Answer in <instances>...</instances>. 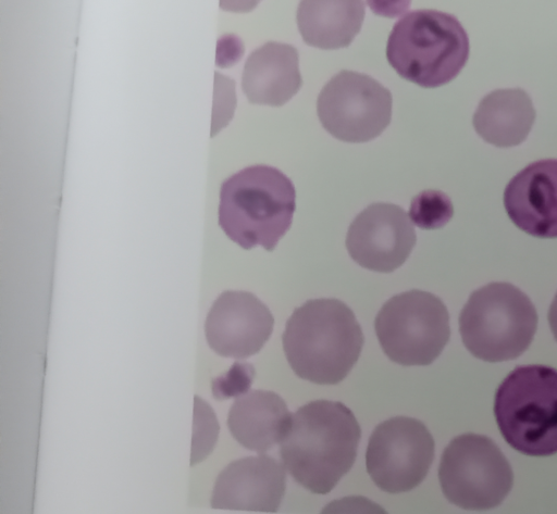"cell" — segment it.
I'll list each match as a JSON object with an SVG mask.
<instances>
[{
  "label": "cell",
  "mask_w": 557,
  "mask_h": 514,
  "mask_svg": "<svg viewBox=\"0 0 557 514\" xmlns=\"http://www.w3.org/2000/svg\"><path fill=\"white\" fill-rule=\"evenodd\" d=\"M273 325L272 313L256 296L226 290L216 298L207 315L205 335L215 353L240 360L261 350Z\"/></svg>",
  "instance_id": "obj_12"
},
{
  "label": "cell",
  "mask_w": 557,
  "mask_h": 514,
  "mask_svg": "<svg viewBox=\"0 0 557 514\" xmlns=\"http://www.w3.org/2000/svg\"><path fill=\"white\" fill-rule=\"evenodd\" d=\"M548 322L550 326V330L557 340V293L550 304L549 311H548Z\"/></svg>",
  "instance_id": "obj_22"
},
{
  "label": "cell",
  "mask_w": 557,
  "mask_h": 514,
  "mask_svg": "<svg viewBox=\"0 0 557 514\" xmlns=\"http://www.w3.org/2000/svg\"><path fill=\"white\" fill-rule=\"evenodd\" d=\"M434 457V440L424 424L395 416L379 424L370 436L366 466L373 482L388 493L420 485Z\"/></svg>",
  "instance_id": "obj_10"
},
{
  "label": "cell",
  "mask_w": 557,
  "mask_h": 514,
  "mask_svg": "<svg viewBox=\"0 0 557 514\" xmlns=\"http://www.w3.org/2000/svg\"><path fill=\"white\" fill-rule=\"evenodd\" d=\"M290 419L292 413L277 393L251 390L240 394L232 404L227 427L239 444L263 453L282 440Z\"/></svg>",
  "instance_id": "obj_16"
},
{
  "label": "cell",
  "mask_w": 557,
  "mask_h": 514,
  "mask_svg": "<svg viewBox=\"0 0 557 514\" xmlns=\"http://www.w3.org/2000/svg\"><path fill=\"white\" fill-rule=\"evenodd\" d=\"M366 14L360 0H304L297 9V25L304 41L319 49L348 47L359 33Z\"/></svg>",
  "instance_id": "obj_18"
},
{
  "label": "cell",
  "mask_w": 557,
  "mask_h": 514,
  "mask_svg": "<svg viewBox=\"0 0 557 514\" xmlns=\"http://www.w3.org/2000/svg\"><path fill=\"white\" fill-rule=\"evenodd\" d=\"M253 367L247 363L235 362L224 375L212 380V393L223 400L239 397L247 392L253 378Z\"/></svg>",
  "instance_id": "obj_21"
},
{
  "label": "cell",
  "mask_w": 557,
  "mask_h": 514,
  "mask_svg": "<svg viewBox=\"0 0 557 514\" xmlns=\"http://www.w3.org/2000/svg\"><path fill=\"white\" fill-rule=\"evenodd\" d=\"M469 48L468 35L454 15L416 10L393 26L386 58L403 78L424 88H435L460 73Z\"/></svg>",
  "instance_id": "obj_4"
},
{
  "label": "cell",
  "mask_w": 557,
  "mask_h": 514,
  "mask_svg": "<svg viewBox=\"0 0 557 514\" xmlns=\"http://www.w3.org/2000/svg\"><path fill=\"white\" fill-rule=\"evenodd\" d=\"M391 91L369 75L341 71L322 88L317 112L323 128L346 142L380 136L392 118Z\"/></svg>",
  "instance_id": "obj_9"
},
{
  "label": "cell",
  "mask_w": 557,
  "mask_h": 514,
  "mask_svg": "<svg viewBox=\"0 0 557 514\" xmlns=\"http://www.w3.org/2000/svg\"><path fill=\"white\" fill-rule=\"evenodd\" d=\"M535 121L529 95L520 88L497 89L486 95L473 114V126L486 142L506 148L520 145Z\"/></svg>",
  "instance_id": "obj_17"
},
{
  "label": "cell",
  "mask_w": 557,
  "mask_h": 514,
  "mask_svg": "<svg viewBox=\"0 0 557 514\" xmlns=\"http://www.w3.org/2000/svg\"><path fill=\"white\" fill-rule=\"evenodd\" d=\"M537 313L519 288L491 283L476 289L461 310L459 331L468 351L486 362L521 355L531 344Z\"/></svg>",
  "instance_id": "obj_5"
},
{
  "label": "cell",
  "mask_w": 557,
  "mask_h": 514,
  "mask_svg": "<svg viewBox=\"0 0 557 514\" xmlns=\"http://www.w3.org/2000/svg\"><path fill=\"white\" fill-rule=\"evenodd\" d=\"M302 84L297 49L269 41L248 57L242 88L253 104L281 106L292 99Z\"/></svg>",
  "instance_id": "obj_15"
},
{
  "label": "cell",
  "mask_w": 557,
  "mask_h": 514,
  "mask_svg": "<svg viewBox=\"0 0 557 514\" xmlns=\"http://www.w3.org/2000/svg\"><path fill=\"white\" fill-rule=\"evenodd\" d=\"M438 479L450 503L465 510L485 511L499 505L510 492L513 473L492 439L463 434L445 448Z\"/></svg>",
  "instance_id": "obj_8"
},
{
  "label": "cell",
  "mask_w": 557,
  "mask_h": 514,
  "mask_svg": "<svg viewBox=\"0 0 557 514\" xmlns=\"http://www.w3.org/2000/svg\"><path fill=\"white\" fill-rule=\"evenodd\" d=\"M295 209L292 180L273 166L252 165L223 181L218 221L243 249L272 251L289 229Z\"/></svg>",
  "instance_id": "obj_3"
},
{
  "label": "cell",
  "mask_w": 557,
  "mask_h": 514,
  "mask_svg": "<svg viewBox=\"0 0 557 514\" xmlns=\"http://www.w3.org/2000/svg\"><path fill=\"white\" fill-rule=\"evenodd\" d=\"M374 328L386 356L400 365H429L449 340V315L443 301L431 292L413 289L387 300Z\"/></svg>",
  "instance_id": "obj_7"
},
{
  "label": "cell",
  "mask_w": 557,
  "mask_h": 514,
  "mask_svg": "<svg viewBox=\"0 0 557 514\" xmlns=\"http://www.w3.org/2000/svg\"><path fill=\"white\" fill-rule=\"evenodd\" d=\"M360 437V426L345 404L315 400L292 415L278 442L280 455L300 486L326 494L352 467Z\"/></svg>",
  "instance_id": "obj_1"
},
{
  "label": "cell",
  "mask_w": 557,
  "mask_h": 514,
  "mask_svg": "<svg viewBox=\"0 0 557 514\" xmlns=\"http://www.w3.org/2000/svg\"><path fill=\"white\" fill-rule=\"evenodd\" d=\"M417 236L408 214L393 203L367 206L350 224L346 248L360 266L392 273L409 258Z\"/></svg>",
  "instance_id": "obj_11"
},
{
  "label": "cell",
  "mask_w": 557,
  "mask_h": 514,
  "mask_svg": "<svg viewBox=\"0 0 557 514\" xmlns=\"http://www.w3.org/2000/svg\"><path fill=\"white\" fill-rule=\"evenodd\" d=\"M494 414L503 437L517 451L531 456L557 453V369L516 367L496 391Z\"/></svg>",
  "instance_id": "obj_6"
},
{
  "label": "cell",
  "mask_w": 557,
  "mask_h": 514,
  "mask_svg": "<svg viewBox=\"0 0 557 514\" xmlns=\"http://www.w3.org/2000/svg\"><path fill=\"white\" fill-rule=\"evenodd\" d=\"M295 374L319 385L342 381L358 361L363 334L354 312L337 299H314L297 308L282 337Z\"/></svg>",
  "instance_id": "obj_2"
},
{
  "label": "cell",
  "mask_w": 557,
  "mask_h": 514,
  "mask_svg": "<svg viewBox=\"0 0 557 514\" xmlns=\"http://www.w3.org/2000/svg\"><path fill=\"white\" fill-rule=\"evenodd\" d=\"M513 224L537 238H557V160L535 161L516 174L504 191Z\"/></svg>",
  "instance_id": "obj_14"
},
{
  "label": "cell",
  "mask_w": 557,
  "mask_h": 514,
  "mask_svg": "<svg viewBox=\"0 0 557 514\" xmlns=\"http://www.w3.org/2000/svg\"><path fill=\"white\" fill-rule=\"evenodd\" d=\"M286 486L285 466L270 455L243 457L218 476L211 506L218 510L276 512Z\"/></svg>",
  "instance_id": "obj_13"
},
{
  "label": "cell",
  "mask_w": 557,
  "mask_h": 514,
  "mask_svg": "<svg viewBox=\"0 0 557 514\" xmlns=\"http://www.w3.org/2000/svg\"><path fill=\"white\" fill-rule=\"evenodd\" d=\"M194 432L190 466L206 459L212 451L218 436L219 424L214 412L202 399L195 397Z\"/></svg>",
  "instance_id": "obj_20"
},
{
  "label": "cell",
  "mask_w": 557,
  "mask_h": 514,
  "mask_svg": "<svg viewBox=\"0 0 557 514\" xmlns=\"http://www.w3.org/2000/svg\"><path fill=\"white\" fill-rule=\"evenodd\" d=\"M454 208L449 197L438 190H424L410 203L409 217L419 228L436 229L453 217Z\"/></svg>",
  "instance_id": "obj_19"
}]
</instances>
